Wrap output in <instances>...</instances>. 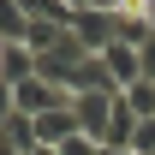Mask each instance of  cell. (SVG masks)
Segmentation results:
<instances>
[{"instance_id":"277c9868","label":"cell","mask_w":155,"mask_h":155,"mask_svg":"<svg viewBox=\"0 0 155 155\" xmlns=\"http://www.w3.org/2000/svg\"><path fill=\"white\" fill-rule=\"evenodd\" d=\"M78 131H84V125H78L72 107H54V114H42V119H36V143H42V149H66Z\"/></svg>"},{"instance_id":"7c38bea8","label":"cell","mask_w":155,"mask_h":155,"mask_svg":"<svg viewBox=\"0 0 155 155\" xmlns=\"http://www.w3.org/2000/svg\"><path fill=\"white\" fill-rule=\"evenodd\" d=\"M36 155H60V149H36Z\"/></svg>"},{"instance_id":"30bf717a","label":"cell","mask_w":155,"mask_h":155,"mask_svg":"<svg viewBox=\"0 0 155 155\" xmlns=\"http://www.w3.org/2000/svg\"><path fill=\"white\" fill-rule=\"evenodd\" d=\"M12 114H18V96H12V84H0V125H6Z\"/></svg>"},{"instance_id":"7a4b0ae2","label":"cell","mask_w":155,"mask_h":155,"mask_svg":"<svg viewBox=\"0 0 155 155\" xmlns=\"http://www.w3.org/2000/svg\"><path fill=\"white\" fill-rule=\"evenodd\" d=\"M114 107H119V96H107V90H90V96H78L72 101V114H78V125H84V137H107V125H114Z\"/></svg>"},{"instance_id":"8992f818","label":"cell","mask_w":155,"mask_h":155,"mask_svg":"<svg viewBox=\"0 0 155 155\" xmlns=\"http://www.w3.org/2000/svg\"><path fill=\"white\" fill-rule=\"evenodd\" d=\"M30 36V6L24 0H0V42H24Z\"/></svg>"},{"instance_id":"ba28073f","label":"cell","mask_w":155,"mask_h":155,"mask_svg":"<svg viewBox=\"0 0 155 155\" xmlns=\"http://www.w3.org/2000/svg\"><path fill=\"white\" fill-rule=\"evenodd\" d=\"M137 155H155V119H137V137H131Z\"/></svg>"},{"instance_id":"6da1fadb","label":"cell","mask_w":155,"mask_h":155,"mask_svg":"<svg viewBox=\"0 0 155 155\" xmlns=\"http://www.w3.org/2000/svg\"><path fill=\"white\" fill-rule=\"evenodd\" d=\"M66 30H72L90 54H107V48H114V0H101V6H72Z\"/></svg>"},{"instance_id":"5b68a950","label":"cell","mask_w":155,"mask_h":155,"mask_svg":"<svg viewBox=\"0 0 155 155\" xmlns=\"http://www.w3.org/2000/svg\"><path fill=\"white\" fill-rule=\"evenodd\" d=\"M30 78H36V54H30L24 42H0V84L18 90V84H30Z\"/></svg>"},{"instance_id":"8fae6325","label":"cell","mask_w":155,"mask_h":155,"mask_svg":"<svg viewBox=\"0 0 155 155\" xmlns=\"http://www.w3.org/2000/svg\"><path fill=\"white\" fill-rule=\"evenodd\" d=\"M101 155H137V149H101Z\"/></svg>"},{"instance_id":"9c48e42d","label":"cell","mask_w":155,"mask_h":155,"mask_svg":"<svg viewBox=\"0 0 155 155\" xmlns=\"http://www.w3.org/2000/svg\"><path fill=\"white\" fill-rule=\"evenodd\" d=\"M137 66H143V78H149V84H155V36L143 42V48H137Z\"/></svg>"},{"instance_id":"3957f363","label":"cell","mask_w":155,"mask_h":155,"mask_svg":"<svg viewBox=\"0 0 155 155\" xmlns=\"http://www.w3.org/2000/svg\"><path fill=\"white\" fill-rule=\"evenodd\" d=\"M12 96H18V114H24V119H42V114H54V107H72V96L54 90L48 78H30V84H18Z\"/></svg>"},{"instance_id":"52a82bcc","label":"cell","mask_w":155,"mask_h":155,"mask_svg":"<svg viewBox=\"0 0 155 155\" xmlns=\"http://www.w3.org/2000/svg\"><path fill=\"white\" fill-rule=\"evenodd\" d=\"M125 101H131L137 119H155V84H149V78H137L131 90H125Z\"/></svg>"}]
</instances>
